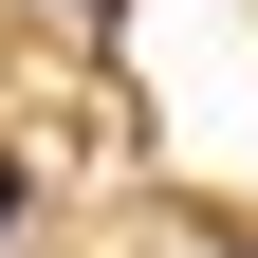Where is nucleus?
Masks as SVG:
<instances>
[{
	"instance_id": "nucleus-1",
	"label": "nucleus",
	"mask_w": 258,
	"mask_h": 258,
	"mask_svg": "<svg viewBox=\"0 0 258 258\" xmlns=\"http://www.w3.org/2000/svg\"><path fill=\"white\" fill-rule=\"evenodd\" d=\"M0 221H19V166H0Z\"/></svg>"
}]
</instances>
